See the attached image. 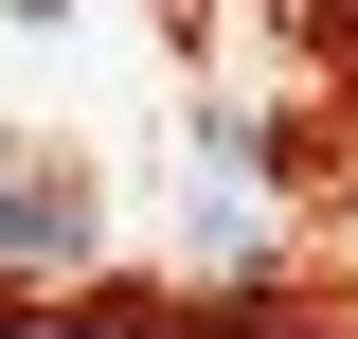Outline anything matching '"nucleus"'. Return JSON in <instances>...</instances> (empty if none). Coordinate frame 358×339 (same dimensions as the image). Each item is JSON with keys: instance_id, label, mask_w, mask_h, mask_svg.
<instances>
[{"instance_id": "1", "label": "nucleus", "mask_w": 358, "mask_h": 339, "mask_svg": "<svg viewBox=\"0 0 358 339\" xmlns=\"http://www.w3.org/2000/svg\"><path fill=\"white\" fill-rule=\"evenodd\" d=\"M0 268H90V161L0 143Z\"/></svg>"}]
</instances>
